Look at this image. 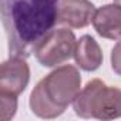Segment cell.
<instances>
[{
    "instance_id": "6da1fadb",
    "label": "cell",
    "mask_w": 121,
    "mask_h": 121,
    "mask_svg": "<svg viewBox=\"0 0 121 121\" xmlns=\"http://www.w3.org/2000/svg\"><path fill=\"white\" fill-rule=\"evenodd\" d=\"M60 0H0L10 56L27 58L57 23Z\"/></svg>"
},
{
    "instance_id": "7a4b0ae2",
    "label": "cell",
    "mask_w": 121,
    "mask_h": 121,
    "mask_svg": "<svg viewBox=\"0 0 121 121\" xmlns=\"http://www.w3.org/2000/svg\"><path fill=\"white\" fill-rule=\"evenodd\" d=\"M74 112L81 118L114 120L121 117V90L100 78L86 84L73 101Z\"/></svg>"
},
{
    "instance_id": "3957f363",
    "label": "cell",
    "mask_w": 121,
    "mask_h": 121,
    "mask_svg": "<svg viewBox=\"0 0 121 121\" xmlns=\"http://www.w3.org/2000/svg\"><path fill=\"white\" fill-rule=\"evenodd\" d=\"M40 86L47 98L64 111L81 91V76L74 66L64 64L46 76Z\"/></svg>"
},
{
    "instance_id": "277c9868",
    "label": "cell",
    "mask_w": 121,
    "mask_h": 121,
    "mask_svg": "<svg viewBox=\"0 0 121 121\" xmlns=\"http://www.w3.org/2000/svg\"><path fill=\"white\" fill-rule=\"evenodd\" d=\"M76 36L69 29H56L44 36L36 46L34 56L43 67H57L74 56Z\"/></svg>"
},
{
    "instance_id": "5b68a950",
    "label": "cell",
    "mask_w": 121,
    "mask_h": 121,
    "mask_svg": "<svg viewBox=\"0 0 121 121\" xmlns=\"http://www.w3.org/2000/svg\"><path fill=\"white\" fill-rule=\"evenodd\" d=\"M30 81V69L24 57L10 56L0 69V94L20 95Z\"/></svg>"
},
{
    "instance_id": "8992f818",
    "label": "cell",
    "mask_w": 121,
    "mask_h": 121,
    "mask_svg": "<svg viewBox=\"0 0 121 121\" xmlns=\"http://www.w3.org/2000/svg\"><path fill=\"white\" fill-rule=\"evenodd\" d=\"M95 7L90 0H60L57 23L70 29H83L93 23Z\"/></svg>"
},
{
    "instance_id": "52a82bcc",
    "label": "cell",
    "mask_w": 121,
    "mask_h": 121,
    "mask_svg": "<svg viewBox=\"0 0 121 121\" xmlns=\"http://www.w3.org/2000/svg\"><path fill=\"white\" fill-rule=\"evenodd\" d=\"M93 26L95 31L110 40L121 37V6L117 3L104 4L95 10L93 17Z\"/></svg>"
},
{
    "instance_id": "ba28073f",
    "label": "cell",
    "mask_w": 121,
    "mask_h": 121,
    "mask_svg": "<svg viewBox=\"0 0 121 121\" xmlns=\"http://www.w3.org/2000/svg\"><path fill=\"white\" fill-rule=\"evenodd\" d=\"M73 57L76 64L84 71H95L103 64V51L90 34H84L77 40Z\"/></svg>"
},
{
    "instance_id": "9c48e42d",
    "label": "cell",
    "mask_w": 121,
    "mask_h": 121,
    "mask_svg": "<svg viewBox=\"0 0 121 121\" xmlns=\"http://www.w3.org/2000/svg\"><path fill=\"white\" fill-rule=\"evenodd\" d=\"M30 108L33 111V114H36L40 118H56L58 115H61L64 111L60 110L58 107H56L44 94L40 83H37V86L33 88L31 94H30V100H29Z\"/></svg>"
},
{
    "instance_id": "30bf717a",
    "label": "cell",
    "mask_w": 121,
    "mask_h": 121,
    "mask_svg": "<svg viewBox=\"0 0 121 121\" xmlns=\"http://www.w3.org/2000/svg\"><path fill=\"white\" fill-rule=\"evenodd\" d=\"M0 98H2V120L9 121L16 114L17 97L16 95H7V94H0Z\"/></svg>"
},
{
    "instance_id": "8fae6325",
    "label": "cell",
    "mask_w": 121,
    "mask_h": 121,
    "mask_svg": "<svg viewBox=\"0 0 121 121\" xmlns=\"http://www.w3.org/2000/svg\"><path fill=\"white\" fill-rule=\"evenodd\" d=\"M111 69L114 70V73L121 76V39L111 50Z\"/></svg>"
},
{
    "instance_id": "7c38bea8",
    "label": "cell",
    "mask_w": 121,
    "mask_h": 121,
    "mask_svg": "<svg viewBox=\"0 0 121 121\" xmlns=\"http://www.w3.org/2000/svg\"><path fill=\"white\" fill-rule=\"evenodd\" d=\"M114 3H117V4H120V6H121V0H114Z\"/></svg>"
}]
</instances>
